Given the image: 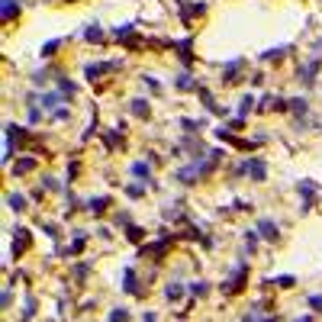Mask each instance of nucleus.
<instances>
[{
    "instance_id": "1",
    "label": "nucleus",
    "mask_w": 322,
    "mask_h": 322,
    "mask_svg": "<svg viewBox=\"0 0 322 322\" xmlns=\"http://www.w3.org/2000/svg\"><path fill=\"white\" fill-rule=\"evenodd\" d=\"M261 236H267V239H277V225L264 219V222H261Z\"/></svg>"
},
{
    "instance_id": "2",
    "label": "nucleus",
    "mask_w": 322,
    "mask_h": 322,
    "mask_svg": "<svg viewBox=\"0 0 322 322\" xmlns=\"http://www.w3.org/2000/svg\"><path fill=\"white\" fill-rule=\"evenodd\" d=\"M180 293H184V287H177V284H174V287H168V300H177Z\"/></svg>"
},
{
    "instance_id": "3",
    "label": "nucleus",
    "mask_w": 322,
    "mask_h": 322,
    "mask_svg": "<svg viewBox=\"0 0 322 322\" xmlns=\"http://www.w3.org/2000/svg\"><path fill=\"white\" fill-rule=\"evenodd\" d=\"M110 322H126V316H123V312H113V316H110Z\"/></svg>"
}]
</instances>
